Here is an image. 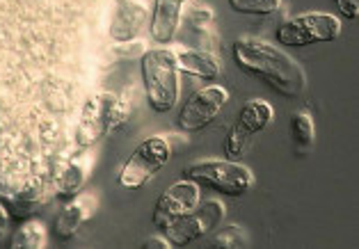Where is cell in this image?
<instances>
[{
  "label": "cell",
  "instance_id": "25",
  "mask_svg": "<svg viewBox=\"0 0 359 249\" xmlns=\"http://www.w3.org/2000/svg\"><path fill=\"white\" fill-rule=\"evenodd\" d=\"M172 245L165 238H149L142 243V249H170Z\"/></svg>",
  "mask_w": 359,
  "mask_h": 249
},
{
  "label": "cell",
  "instance_id": "19",
  "mask_svg": "<svg viewBox=\"0 0 359 249\" xmlns=\"http://www.w3.org/2000/svg\"><path fill=\"white\" fill-rule=\"evenodd\" d=\"M213 247H220V249H245V247H250L248 231H245L243 227H236V224L224 227V229H220L215 234Z\"/></svg>",
  "mask_w": 359,
  "mask_h": 249
},
{
  "label": "cell",
  "instance_id": "20",
  "mask_svg": "<svg viewBox=\"0 0 359 249\" xmlns=\"http://www.w3.org/2000/svg\"><path fill=\"white\" fill-rule=\"evenodd\" d=\"M147 46L142 41L137 39H130V41H119L115 43L110 51H108V60L110 62H130V60H137L144 55Z\"/></svg>",
  "mask_w": 359,
  "mask_h": 249
},
{
  "label": "cell",
  "instance_id": "5",
  "mask_svg": "<svg viewBox=\"0 0 359 249\" xmlns=\"http://www.w3.org/2000/svg\"><path fill=\"white\" fill-rule=\"evenodd\" d=\"M172 137L154 135L140 142L119 172V185L124 190H140L158 174L172 158Z\"/></svg>",
  "mask_w": 359,
  "mask_h": 249
},
{
  "label": "cell",
  "instance_id": "15",
  "mask_svg": "<svg viewBox=\"0 0 359 249\" xmlns=\"http://www.w3.org/2000/svg\"><path fill=\"white\" fill-rule=\"evenodd\" d=\"M85 167L78 160H67L57 167L55 172V190L60 197H74L76 192H81L85 183Z\"/></svg>",
  "mask_w": 359,
  "mask_h": 249
},
{
  "label": "cell",
  "instance_id": "6",
  "mask_svg": "<svg viewBox=\"0 0 359 249\" xmlns=\"http://www.w3.org/2000/svg\"><path fill=\"white\" fill-rule=\"evenodd\" d=\"M341 32V21L332 14L311 12L284 21L277 28V41L284 46H309V43L334 41Z\"/></svg>",
  "mask_w": 359,
  "mask_h": 249
},
{
  "label": "cell",
  "instance_id": "10",
  "mask_svg": "<svg viewBox=\"0 0 359 249\" xmlns=\"http://www.w3.org/2000/svg\"><path fill=\"white\" fill-rule=\"evenodd\" d=\"M199 203V185L192 183L188 179H181L177 183H172L168 190H165L158 201H156L151 222L156 229H165L172 224L174 220H179L181 215H186Z\"/></svg>",
  "mask_w": 359,
  "mask_h": 249
},
{
  "label": "cell",
  "instance_id": "3",
  "mask_svg": "<svg viewBox=\"0 0 359 249\" xmlns=\"http://www.w3.org/2000/svg\"><path fill=\"white\" fill-rule=\"evenodd\" d=\"M147 101L156 112H170L179 101V67L170 48H147L140 58Z\"/></svg>",
  "mask_w": 359,
  "mask_h": 249
},
{
  "label": "cell",
  "instance_id": "24",
  "mask_svg": "<svg viewBox=\"0 0 359 249\" xmlns=\"http://www.w3.org/2000/svg\"><path fill=\"white\" fill-rule=\"evenodd\" d=\"M7 231H10V210H7L5 201L0 199V245L5 243Z\"/></svg>",
  "mask_w": 359,
  "mask_h": 249
},
{
  "label": "cell",
  "instance_id": "18",
  "mask_svg": "<svg viewBox=\"0 0 359 249\" xmlns=\"http://www.w3.org/2000/svg\"><path fill=\"white\" fill-rule=\"evenodd\" d=\"M229 7L236 14L268 16L282 7V0H229Z\"/></svg>",
  "mask_w": 359,
  "mask_h": 249
},
{
  "label": "cell",
  "instance_id": "17",
  "mask_svg": "<svg viewBox=\"0 0 359 249\" xmlns=\"http://www.w3.org/2000/svg\"><path fill=\"white\" fill-rule=\"evenodd\" d=\"M293 144L300 151H309L313 147V117L309 112H295L288 121Z\"/></svg>",
  "mask_w": 359,
  "mask_h": 249
},
{
  "label": "cell",
  "instance_id": "22",
  "mask_svg": "<svg viewBox=\"0 0 359 249\" xmlns=\"http://www.w3.org/2000/svg\"><path fill=\"white\" fill-rule=\"evenodd\" d=\"M339 14L348 21H355L359 14V0H334Z\"/></svg>",
  "mask_w": 359,
  "mask_h": 249
},
{
  "label": "cell",
  "instance_id": "11",
  "mask_svg": "<svg viewBox=\"0 0 359 249\" xmlns=\"http://www.w3.org/2000/svg\"><path fill=\"white\" fill-rule=\"evenodd\" d=\"M147 19L149 12L144 5L135 3V0H117V10L112 14L108 37L115 43L135 39L147 25Z\"/></svg>",
  "mask_w": 359,
  "mask_h": 249
},
{
  "label": "cell",
  "instance_id": "14",
  "mask_svg": "<svg viewBox=\"0 0 359 249\" xmlns=\"http://www.w3.org/2000/svg\"><path fill=\"white\" fill-rule=\"evenodd\" d=\"M94 208L92 197H78L74 201H69L67 206L60 210V215L55 220V236L60 240L74 238V234L83 227V222L90 217V213Z\"/></svg>",
  "mask_w": 359,
  "mask_h": 249
},
{
  "label": "cell",
  "instance_id": "9",
  "mask_svg": "<svg viewBox=\"0 0 359 249\" xmlns=\"http://www.w3.org/2000/svg\"><path fill=\"white\" fill-rule=\"evenodd\" d=\"M229 101V92L220 85H211L204 87L190 96L183 105V110L179 112L177 126L181 128V133H199L206 126L217 119V114L222 112V108Z\"/></svg>",
  "mask_w": 359,
  "mask_h": 249
},
{
  "label": "cell",
  "instance_id": "21",
  "mask_svg": "<svg viewBox=\"0 0 359 249\" xmlns=\"http://www.w3.org/2000/svg\"><path fill=\"white\" fill-rule=\"evenodd\" d=\"M213 19V12L208 10V7H192V10L188 12V23L192 25L195 30H201V28H206L208 23H211Z\"/></svg>",
  "mask_w": 359,
  "mask_h": 249
},
{
  "label": "cell",
  "instance_id": "2",
  "mask_svg": "<svg viewBox=\"0 0 359 249\" xmlns=\"http://www.w3.org/2000/svg\"><path fill=\"white\" fill-rule=\"evenodd\" d=\"M130 112H133V101H128L126 94L99 92L90 96L83 105L76 128L78 149L85 151L99 144L110 130L119 128L130 117Z\"/></svg>",
  "mask_w": 359,
  "mask_h": 249
},
{
  "label": "cell",
  "instance_id": "12",
  "mask_svg": "<svg viewBox=\"0 0 359 249\" xmlns=\"http://www.w3.org/2000/svg\"><path fill=\"white\" fill-rule=\"evenodd\" d=\"M186 3L188 0H156L149 32H151V37L158 43H168L174 37V32H177L181 23V12Z\"/></svg>",
  "mask_w": 359,
  "mask_h": 249
},
{
  "label": "cell",
  "instance_id": "8",
  "mask_svg": "<svg viewBox=\"0 0 359 249\" xmlns=\"http://www.w3.org/2000/svg\"><path fill=\"white\" fill-rule=\"evenodd\" d=\"M270 119H273V108H270V103L261 101V99H252L248 103H243L233 128L229 130V135L224 140L226 160H241L245 154H248L252 137L264 130L270 123Z\"/></svg>",
  "mask_w": 359,
  "mask_h": 249
},
{
  "label": "cell",
  "instance_id": "23",
  "mask_svg": "<svg viewBox=\"0 0 359 249\" xmlns=\"http://www.w3.org/2000/svg\"><path fill=\"white\" fill-rule=\"evenodd\" d=\"M39 137L43 144H53V142L57 140V123L55 121H43L41 128H39Z\"/></svg>",
  "mask_w": 359,
  "mask_h": 249
},
{
  "label": "cell",
  "instance_id": "4",
  "mask_svg": "<svg viewBox=\"0 0 359 249\" xmlns=\"http://www.w3.org/2000/svg\"><path fill=\"white\" fill-rule=\"evenodd\" d=\"M181 179H188L204 188H211L226 197H243L252 188L254 176L238 160H204L183 170Z\"/></svg>",
  "mask_w": 359,
  "mask_h": 249
},
{
  "label": "cell",
  "instance_id": "7",
  "mask_svg": "<svg viewBox=\"0 0 359 249\" xmlns=\"http://www.w3.org/2000/svg\"><path fill=\"white\" fill-rule=\"evenodd\" d=\"M224 217V206L220 201H206V203H197L195 208L186 215H181L179 220H174L172 224L163 229L165 240L172 247H186L192 240L204 238L206 234L220 224V220Z\"/></svg>",
  "mask_w": 359,
  "mask_h": 249
},
{
  "label": "cell",
  "instance_id": "13",
  "mask_svg": "<svg viewBox=\"0 0 359 249\" xmlns=\"http://www.w3.org/2000/svg\"><path fill=\"white\" fill-rule=\"evenodd\" d=\"M177 55V67L181 74H188L192 78L213 80L222 74V60H217L213 53L206 51H181Z\"/></svg>",
  "mask_w": 359,
  "mask_h": 249
},
{
  "label": "cell",
  "instance_id": "1",
  "mask_svg": "<svg viewBox=\"0 0 359 249\" xmlns=\"http://www.w3.org/2000/svg\"><path fill=\"white\" fill-rule=\"evenodd\" d=\"M233 62L245 74L264 80L282 96H297L304 92L306 78L302 67L284 51L259 39H238L233 43Z\"/></svg>",
  "mask_w": 359,
  "mask_h": 249
},
{
  "label": "cell",
  "instance_id": "16",
  "mask_svg": "<svg viewBox=\"0 0 359 249\" xmlns=\"http://www.w3.org/2000/svg\"><path fill=\"white\" fill-rule=\"evenodd\" d=\"M12 249H43L48 245L46 227L39 220H25L12 238Z\"/></svg>",
  "mask_w": 359,
  "mask_h": 249
}]
</instances>
